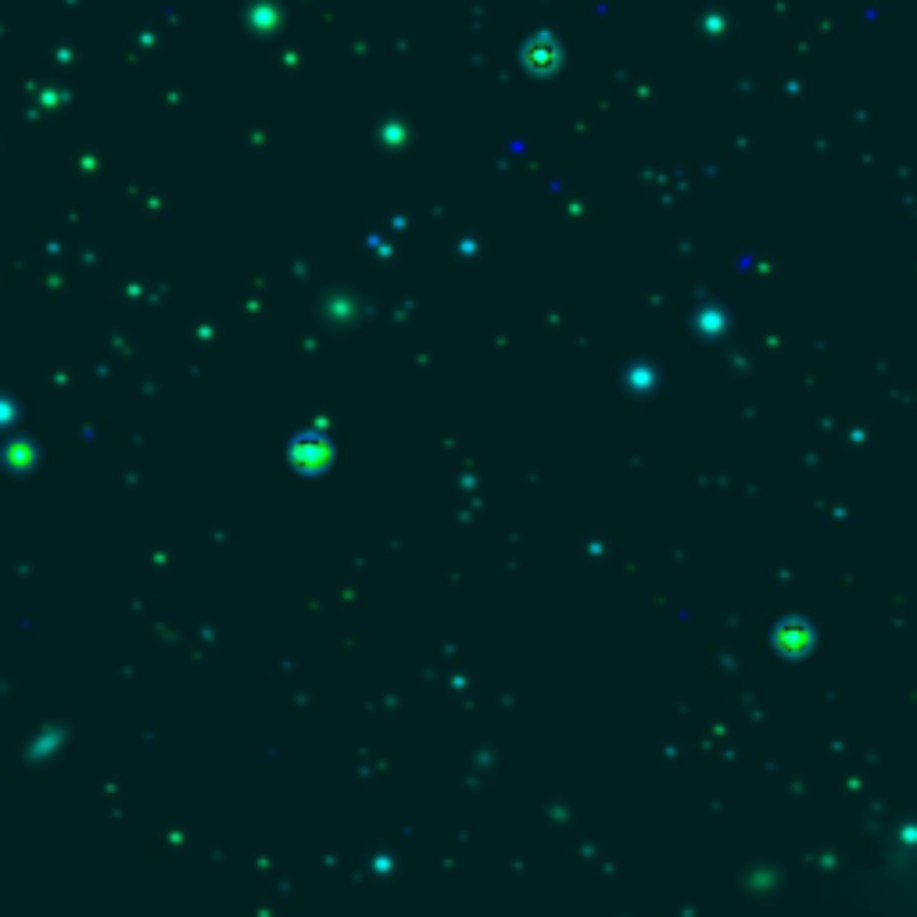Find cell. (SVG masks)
Segmentation results:
<instances>
[{
    "mask_svg": "<svg viewBox=\"0 0 917 917\" xmlns=\"http://www.w3.org/2000/svg\"><path fill=\"white\" fill-rule=\"evenodd\" d=\"M878 889L892 910H900L903 917H917V821L900 828V835L885 849Z\"/></svg>",
    "mask_w": 917,
    "mask_h": 917,
    "instance_id": "6da1fadb",
    "label": "cell"
}]
</instances>
